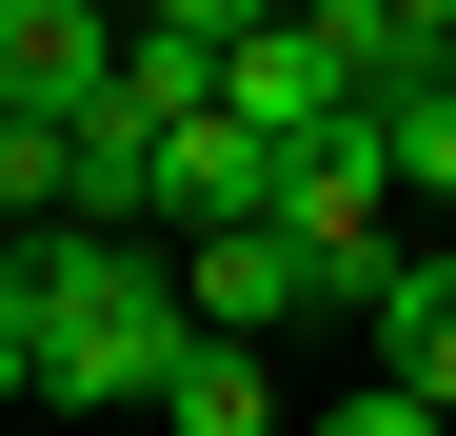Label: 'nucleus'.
Listing matches in <instances>:
<instances>
[{"mask_svg":"<svg viewBox=\"0 0 456 436\" xmlns=\"http://www.w3.org/2000/svg\"><path fill=\"white\" fill-rule=\"evenodd\" d=\"M20 298H40V397L60 416H159L199 298H179V258L139 238V218H40V238H20Z\"/></svg>","mask_w":456,"mask_h":436,"instance_id":"f257e3e1","label":"nucleus"},{"mask_svg":"<svg viewBox=\"0 0 456 436\" xmlns=\"http://www.w3.org/2000/svg\"><path fill=\"white\" fill-rule=\"evenodd\" d=\"M278 179H297V139L239 80H218L199 119H159V218H179V238H199V218H278Z\"/></svg>","mask_w":456,"mask_h":436,"instance_id":"f03ea898","label":"nucleus"},{"mask_svg":"<svg viewBox=\"0 0 456 436\" xmlns=\"http://www.w3.org/2000/svg\"><path fill=\"white\" fill-rule=\"evenodd\" d=\"M179 298H199L218 337H278V318H338V298H318V238H297V218H199V238H179Z\"/></svg>","mask_w":456,"mask_h":436,"instance_id":"7ed1b4c3","label":"nucleus"},{"mask_svg":"<svg viewBox=\"0 0 456 436\" xmlns=\"http://www.w3.org/2000/svg\"><path fill=\"white\" fill-rule=\"evenodd\" d=\"M100 80H119V0H20V20H0V119H20V139L80 119Z\"/></svg>","mask_w":456,"mask_h":436,"instance_id":"20e7f679","label":"nucleus"},{"mask_svg":"<svg viewBox=\"0 0 456 436\" xmlns=\"http://www.w3.org/2000/svg\"><path fill=\"white\" fill-rule=\"evenodd\" d=\"M239 100H258L278 139H338V119H377V80H357L318 20H297V0H278V20H239Z\"/></svg>","mask_w":456,"mask_h":436,"instance_id":"39448f33","label":"nucleus"},{"mask_svg":"<svg viewBox=\"0 0 456 436\" xmlns=\"http://www.w3.org/2000/svg\"><path fill=\"white\" fill-rule=\"evenodd\" d=\"M397 377H436V416H456V238H397V278H377V318H357Z\"/></svg>","mask_w":456,"mask_h":436,"instance_id":"423d86ee","label":"nucleus"},{"mask_svg":"<svg viewBox=\"0 0 456 436\" xmlns=\"http://www.w3.org/2000/svg\"><path fill=\"white\" fill-rule=\"evenodd\" d=\"M159 416H179V436H258V416H278L258 337H218V318H199V337H179V377H159Z\"/></svg>","mask_w":456,"mask_h":436,"instance_id":"0eeeda50","label":"nucleus"},{"mask_svg":"<svg viewBox=\"0 0 456 436\" xmlns=\"http://www.w3.org/2000/svg\"><path fill=\"white\" fill-rule=\"evenodd\" d=\"M0 397H40V298H20V258H0Z\"/></svg>","mask_w":456,"mask_h":436,"instance_id":"6e6552de","label":"nucleus"},{"mask_svg":"<svg viewBox=\"0 0 456 436\" xmlns=\"http://www.w3.org/2000/svg\"><path fill=\"white\" fill-rule=\"evenodd\" d=\"M139 20H218V40H239V20H278V0H139Z\"/></svg>","mask_w":456,"mask_h":436,"instance_id":"1a4fd4ad","label":"nucleus"},{"mask_svg":"<svg viewBox=\"0 0 456 436\" xmlns=\"http://www.w3.org/2000/svg\"><path fill=\"white\" fill-rule=\"evenodd\" d=\"M397 20H417V40H436V60H456V0H397Z\"/></svg>","mask_w":456,"mask_h":436,"instance_id":"9d476101","label":"nucleus"},{"mask_svg":"<svg viewBox=\"0 0 456 436\" xmlns=\"http://www.w3.org/2000/svg\"><path fill=\"white\" fill-rule=\"evenodd\" d=\"M119 20H139V0H119Z\"/></svg>","mask_w":456,"mask_h":436,"instance_id":"9b49d317","label":"nucleus"}]
</instances>
